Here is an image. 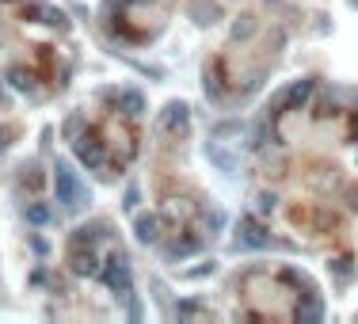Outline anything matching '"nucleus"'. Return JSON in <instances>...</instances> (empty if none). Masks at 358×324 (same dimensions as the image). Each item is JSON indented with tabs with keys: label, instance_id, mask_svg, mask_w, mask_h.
Returning a JSON list of instances; mask_svg holds the SVG:
<instances>
[{
	"label": "nucleus",
	"instance_id": "f257e3e1",
	"mask_svg": "<svg viewBox=\"0 0 358 324\" xmlns=\"http://www.w3.org/2000/svg\"><path fill=\"white\" fill-rule=\"evenodd\" d=\"M275 133L290 153H335L358 142V111L324 91H309L278 111Z\"/></svg>",
	"mask_w": 358,
	"mask_h": 324
},
{
	"label": "nucleus",
	"instance_id": "f03ea898",
	"mask_svg": "<svg viewBox=\"0 0 358 324\" xmlns=\"http://www.w3.org/2000/svg\"><path fill=\"white\" fill-rule=\"evenodd\" d=\"M73 145L84 164H92L99 175H123V168H130L141 149L138 118L118 107V100H99L84 107Z\"/></svg>",
	"mask_w": 358,
	"mask_h": 324
},
{
	"label": "nucleus",
	"instance_id": "7ed1b4c3",
	"mask_svg": "<svg viewBox=\"0 0 358 324\" xmlns=\"http://www.w3.org/2000/svg\"><path fill=\"white\" fill-rule=\"evenodd\" d=\"M278 42H282V34H278L275 23H267V19H260V16H248L244 23L236 27L233 39L218 50L213 65L206 69V73L213 76V88L244 91V88H252V84H260V73L278 54Z\"/></svg>",
	"mask_w": 358,
	"mask_h": 324
},
{
	"label": "nucleus",
	"instance_id": "20e7f679",
	"mask_svg": "<svg viewBox=\"0 0 358 324\" xmlns=\"http://www.w3.org/2000/svg\"><path fill=\"white\" fill-rule=\"evenodd\" d=\"M305 309V283L282 267H252L236 279V313L263 321H297Z\"/></svg>",
	"mask_w": 358,
	"mask_h": 324
},
{
	"label": "nucleus",
	"instance_id": "39448f33",
	"mask_svg": "<svg viewBox=\"0 0 358 324\" xmlns=\"http://www.w3.org/2000/svg\"><path fill=\"white\" fill-rule=\"evenodd\" d=\"M176 0H107L111 27L130 42H149L171 16Z\"/></svg>",
	"mask_w": 358,
	"mask_h": 324
}]
</instances>
